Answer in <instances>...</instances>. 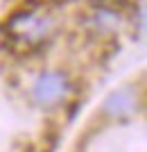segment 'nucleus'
I'll list each match as a JSON object with an SVG mask.
<instances>
[{
	"mask_svg": "<svg viewBox=\"0 0 147 152\" xmlns=\"http://www.w3.org/2000/svg\"><path fill=\"white\" fill-rule=\"evenodd\" d=\"M70 91V82L61 70H48L36 77L32 86V98L38 107H54Z\"/></svg>",
	"mask_w": 147,
	"mask_h": 152,
	"instance_id": "nucleus-1",
	"label": "nucleus"
},
{
	"mask_svg": "<svg viewBox=\"0 0 147 152\" xmlns=\"http://www.w3.org/2000/svg\"><path fill=\"white\" fill-rule=\"evenodd\" d=\"M138 107L136 102V93L131 89H118V91H111L106 95V100L102 104V111L111 118H127L131 116Z\"/></svg>",
	"mask_w": 147,
	"mask_h": 152,
	"instance_id": "nucleus-2",
	"label": "nucleus"
}]
</instances>
